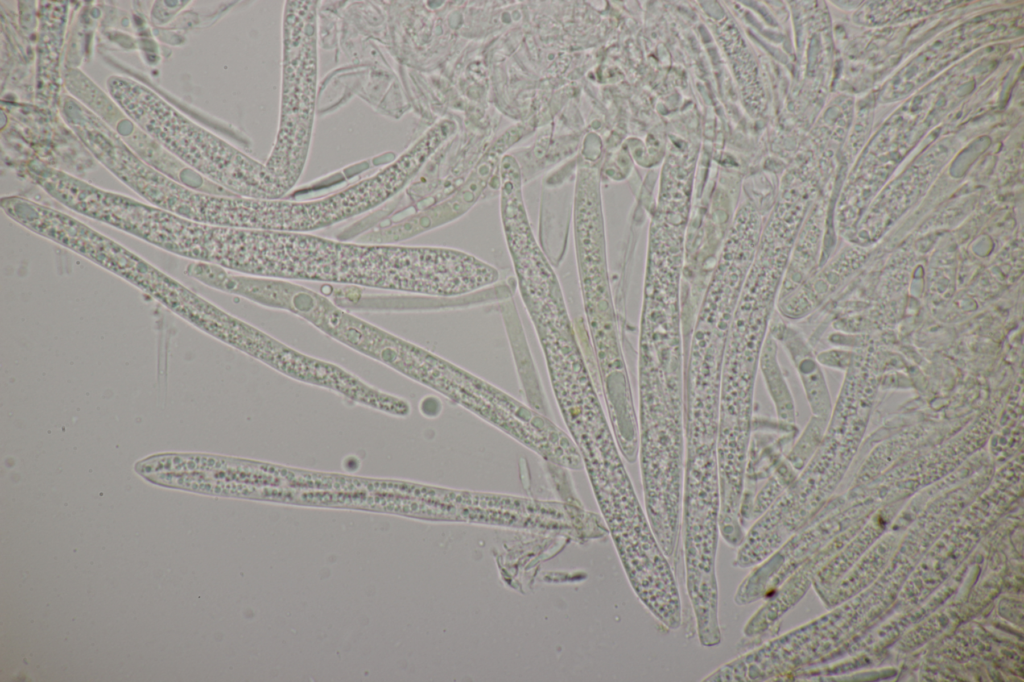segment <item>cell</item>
Wrapping results in <instances>:
<instances>
[{
    "mask_svg": "<svg viewBox=\"0 0 1024 682\" xmlns=\"http://www.w3.org/2000/svg\"><path fill=\"white\" fill-rule=\"evenodd\" d=\"M221 268L242 275L419 294L422 246L333 240L311 233L228 227Z\"/></svg>",
    "mask_w": 1024,
    "mask_h": 682,
    "instance_id": "6da1fadb",
    "label": "cell"
},
{
    "mask_svg": "<svg viewBox=\"0 0 1024 682\" xmlns=\"http://www.w3.org/2000/svg\"><path fill=\"white\" fill-rule=\"evenodd\" d=\"M106 87L109 96L141 130L205 179L236 196L284 197L265 163L194 123L147 86L113 75Z\"/></svg>",
    "mask_w": 1024,
    "mask_h": 682,
    "instance_id": "7a4b0ae2",
    "label": "cell"
},
{
    "mask_svg": "<svg viewBox=\"0 0 1024 682\" xmlns=\"http://www.w3.org/2000/svg\"><path fill=\"white\" fill-rule=\"evenodd\" d=\"M317 1H286L278 130L265 162L286 195L300 179L315 120L318 54Z\"/></svg>",
    "mask_w": 1024,
    "mask_h": 682,
    "instance_id": "3957f363",
    "label": "cell"
},
{
    "mask_svg": "<svg viewBox=\"0 0 1024 682\" xmlns=\"http://www.w3.org/2000/svg\"><path fill=\"white\" fill-rule=\"evenodd\" d=\"M4 213L24 228L121 277L201 328L212 303L114 240L59 210L10 196Z\"/></svg>",
    "mask_w": 1024,
    "mask_h": 682,
    "instance_id": "277c9868",
    "label": "cell"
},
{
    "mask_svg": "<svg viewBox=\"0 0 1024 682\" xmlns=\"http://www.w3.org/2000/svg\"><path fill=\"white\" fill-rule=\"evenodd\" d=\"M410 182L394 160L375 174L330 195L307 201L225 197L223 226L312 233L366 213L398 194Z\"/></svg>",
    "mask_w": 1024,
    "mask_h": 682,
    "instance_id": "5b68a950",
    "label": "cell"
},
{
    "mask_svg": "<svg viewBox=\"0 0 1024 682\" xmlns=\"http://www.w3.org/2000/svg\"><path fill=\"white\" fill-rule=\"evenodd\" d=\"M598 180L589 168L576 176L573 225L575 255L585 315L597 356L620 350L610 295Z\"/></svg>",
    "mask_w": 1024,
    "mask_h": 682,
    "instance_id": "8992f818",
    "label": "cell"
},
{
    "mask_svg": "<svg viewBox=\"0 0 1024 682\" xmlns=\"http://www.w3.org/2000/svg\"><path fill=\"white\" fill-rule=\"evenodd\" d=\"M563 420L583 465L617 446L584 356L547 367Z\"/></svg>",
    "mask_w": 1024,
    "mask_h": 682,
    "instance_id": "52a82bcc",
    "label": "cell"
},
{
    "mask_svg": "<svg viewBox=\"0 0 1024 682\" xmlns=\"http://www.w3.org/2000/svg\"><path fill=\"white\" fill-rule=\"evenodd\" d=\"M38 44V102L50 105L59 92V57L67 17V2H41Z\"/></svg>",
    "mask_w": 1024,
    "mask_h": 682,
    "instance_id": "ba28073f",
    "label": "cell"
},
{
    "mask_svg": "<svg viewBox=\"0 0 1024 682\" xmlns=\"http://www.w3.org/2000/svg\"><path fill=\"white\" fill-rule=\"evenodd\" d=\"M759 363L777 415L782 420H792L794 416L793 405L778 367L776 342L771 335L766 337Z\"/></svg>",
    "mask_w": 1024,
    "mask_h": 682,
    "instance_id": "9c48e42d",
    "label": "cell"
},
{
    "mask_svg": "<svg viewBox=\"0 0 1024 682\" xmlns=\"http://www.w3.org/2000/svg\"><path fill=\"white\" fill-rule=\"evenodd\" d=\"M685 457H717V456H685Z\"/></svg>",
    "mask_w": 1024,
    "mask_h": 682,
    "instance_id": "30bf717a",
    "label": "cell"
}]
</instances>
